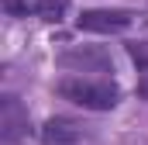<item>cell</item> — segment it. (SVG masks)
<instances>
[{"mask_svg":"<svg viewBox=\"0 0 148 145\" xmlns=\"http://www.w3.org/2000/svg\"><path fill=\"white\" fill-rule=\"evenodd\" d=\"M59 97L73 100L76 107L86 110H114L121 93L114 83H100V79H79V76H69L59 83Z\"/></svg>","mask_w":148,"mask_h":145,"instance_id":"1","label":"cell"},{"mask_svg":"<svg viewBox=\"0 0 148 145\" xmlns=\"http://www.w3.org/2000/svg\"><path fill=\"white\" fill-rule=\"evenodd\" d=\"M131 21H134V14H131V10H83L76 24H79V31L114 35V31H124Z\"/></svg>","mask_w":148,"mask_h":145,"instance_id":"3","label":"cell"},{"mask_svg":"<svg viewBox=\"0 0 148 145\" xmlns=\"http://www.w3.org/2000/svg\"><path fill=\"white\" fill-rule=\"evenodd\" d=\"M10 17H38V21H62L69 0H3Z\"/></svg>","mask_w":148,"mask_h":145,"instance_id":"2","label":"cell"},{"mask_svg":"<svg viewBox=\"0 0 148 145\" xmlns=\"http://www.w3.org/2000/svg\"><path fill=\"white\" fill-rule=\"evenodd\" d=\"M0 135H3V142H17L21 135H28V110L21 107L17 97L0 100Z\"/></svg>","mask_w":148,"mask_h":145,"instance_id":"4","label":"cell"},{"mask_svg":"<svg viewBox=\"0 0 148 145\" xmlns=\"http://www.w3.org/2000/svg\"><path fill=\"white\" fill-rule=\"evenodd\" d=\"M41 138H45L48 145H73L76 138H79V124L69 121V117H52V121L45 124Z\"/></svg>","mask_w":148,"mask_h":145,"instance_id":"5","label":"cell"}]
</instances>
